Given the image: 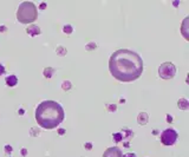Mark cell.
Returning <instances> with one entry per match:
<instances>
[{
    "instance_id": "cell-14",
    "label": "cell",
    "mask_w": 189,
    "mask_h": 157,
    "mask_svg": "<svg viewBox=\"0 0 189 157\" xmlns=\"http://www.w3.org/2000/svg\"><path fill=\"white\" fill-rule=\"evenodd\" d=\"M56 52H57V54H59V56H65V54H66V50H65V47H63V46H58V47L56 49Z\"/></svg>"
},
{
    "instance_id": "cell-15",
    "label": "cell",
    "mask_w": 189,
    "mask_h": 157,
    "mask_svg": "<svg viewBox=\"0 0 189 157\" xmlns=\"http://www.w3.org/2000/svg\"><path fill=\"white\" fill-rule=\"evenodd\" d=\"M63 32L66 33V34H71V33L74 32V28H72L71 25H64V27H63Z\"/></svg>"
},
{
    "instance_id": "cell-22",
    "label": "cell",
    "mask_w": 189,
    "mask_h": 157,
    "mask_svg": "<svg viewBox=\"0 0 189 157\" xmlns=\"http://www.w3.org/2000/svg\"><path fill=\"white\" fill-rule=\"evenodd\" d=\"M65 132H66V131H65V129H61H61H58V135H61V136H63Z\"/></svg>"
},
{
    "instance_id": "cell-11",
    "label": "cell",
    "mask_w": 189,
    "mask_h": 157,
    "mask_svg": "<svg viewBox=\"0 0 189 157\" xmlns=\"http://www.w3.org/2000/svg\"><path fill=\"white\" fill-rule=\"evenodd\" d=\"M54 72H56V69H53V67H45V69H44V77L47 79H50L52 76H53Z\"/></svg>"
},
{
    "instance_id": "cell-6",
    "label": "cell",
    "mask_w": 189,
    "mask_h": 157,
    "mask_svg": "<svg viewBox=\"0 0 189 157\" xmlns=\"http://www.w3.org/2000/svg\"><path fill=\"white\" fill-rule=\"evenodd\" d=\"M102 157H124V155L118 146H111L104 151Z\"/></svg>"
},
{
    "instance_id": "cell-20",
    "label": "cell",
    "mask_w": 189,
    "mask_h": 157,
    "mask_svg": "<svg viewBox=\"0 0 189 157\" xmlns=\"http://www.w3.org/2000/svg\"><path fill=\"white\" fill-rule=\"evenodd\" d=\"M5 149H6L7 154H11V152H12V146H10V145H6V146H5Z\"/></svg>"
},
{
    "instance_id": "cell-26",
    "label": "cell",
    "mask_w": 189,
    "mask_h": 157,
    "mask_svg": "<svg viewBox=\"0 0 189 157\" xmlns=\"http://www.w3.org/2000/svg\"><path fill=\"white\" fill-rule=\"evenodd\" d=\"M23 156H26V149H23Z\"/></svg>"
},
{
    "instance_id": "cell-19",
    "label": "cell",
    "mask_w": 189,
    "mask_h": 157,
    "mask_svg": "<svg viewBox=\"0 0 189 157\" xmlns=\"http://www.w3.org/2000/svg\"><path fill=\"white\" fill-rule=\"evenodd\" d=\"M45 8H46V2H41L40 6H39V10H40V11H44Z\"/></svg>"
},
{
    "instance_id": "cell-1",
    "label": "cell",
    "mask_w": 189,
    "mask_h": 157,
    "mask_svg": "<svg viewBox=\"0 0 189 157\" xmlns=\"http://www.w3.org/2000/svg\"><path fill=\"white\" fill-rule=\"evenodd\" d=\"M109 70L114 78L120 82H134L142 76L143 60L135 51L121 49L111 54L109 60Z\"/></svg>"
},
{
    "instance_id": "cell-13",
    "label": "cell",
    "mask_w": 189,
    "mask_h": 157,
    "mask_svg": "<svg viewBox=\"0 0 189 157\" xmlns=\"http://www.w3.org/2000/svg\"><path fill=\"white\" fill-rule=\"evenodd\" d=\"M61 87H63L64 91H69L71 89V82L70 80H64L63 84H61Z\"/></svg>"
},
{
    "instance_id": "cell-2",
    "label": "cell",
    "mask_w": 189,
    "mask_h": 157,
    "mask_svg": "<svg viewBox=\"0 0 189 157\" xmlns=\"http://www.w3.org/2000/svg\"><path fill=\"white\" fill-rule=\"evenodd\" d=\"M65 112L59 103L54 100H44L36 109V121L44 129H54L64 121Z\"/></svg>"
},
{
    "instance_id": "cell-23",
    "label": "cell",
    "mask_w": 189,
    "mask_h": 157,
    "mask_svg": "<svg viewBox=\"0 0 189 157\" xmlns=\"http://www.w3.org/2000/svg\"><path fill=\"white\" fill-rule=\"evenodd\" d=\"M124 157H137V156H136V154H134V152H129L127 155H124Z\"/></svg>"
},
{
    "instance_id": "cell-25",
    "label": "cell",
    "mask_w": 189,
    "mask_h": 157,
    "mask_svg": "<svg viewBox=\"0 0 189 157\" xmlns=\"http://www.w3.org/2000/svg\"><path fill=\"white\" fill-rule=\"evenodd\" d=\"M167 121H168L169 123H170V122L173 121V117H171V116H169V115H168V116H167Z\"/></svg>"
},
{
    "instance_id": "cell-8",
    "label": "cell",
    "mask_w": 189,
    "mask_h": 157,
    "mask_svg": "<svg viewBox=\"0 0 189 157\" xmlns=\"http://www.w3.org/2000/svg\"><path fill=\"white\" fill-rule=\"evenodd\" d=\"M148 113L147 112H141L138 116H137V122H138V124L140 125H145L148 123Z\"/></svg>"
},
{
    "instance_id": "cell-3",
    "label": "cell",
    "mask_w": 189,
    "mask_h": 157,
    "mask_svg": "<svg viewBox=\"0 0 189 157\" xmlns=\"http://www.w3.org/2000/svg\"><path fill=\"white\" fill-rule=\"evenodd\" d=\"M38 18V10L37 6L31 1L21 2L18 11H17V19L21 24H31Z\"/></svg>"
},
{
    "instance_id": "cell-18",
    "label": "cell",
    "mask_w": 189,
    "mask_h": 157,
    "mask_svg": "<svg viewBox=\"0 0 189 157\" xmlns=\"http://www.w3.org/2000/svg\"><path fill=\"white\" fill-rule=\"evenodd\" d=\"M84 148H85V149H89V150H91V149H92V144H91V143H85V144H84Z\"/></svg>"
},
{
    "instance_id": "cell-4",
    "label": "cell",
    "mask_w": 189,
    "mask_h": 157,
    "mask_svg": "<svg viewBox=\"0 0 189 157\" xmlns=\"http://www.w3.org/2000/svg\"><path fill=\"white\" fill-rule=\"evenodd\" d=\"M176 74V67L173 63L167 62L158 67V76L162 79H173Z\"/></svg>"
},
{
    "instance_id": "cell-17",
    "label": "cell",
    "mask_w": 189,
    "mask_h": 157,
    "mask_svg": "<svg viewBox=\"0 0 189 157\" xmlns=\"http://www.w3.org/2000/svg\"><path fill=\"white\" fill-rule=\"evenodd\" d=\"M107 108H108V111H110V112H114L117 110V105L116 104H108L107 105Z\"/></svg>"
},
{
    "instance_id": "cell-12",
    "label": "cell",
    "mask_w": 189,
    "mask_h": 157,
    "mask_svg": "<svg viewBox=\"0 0 189 157\" xmlns=\"http://www.w3.org/2000/svg\"><path fill=\"white\" fill-rule=\"evenodd\" d=\"M112 138H114V142L120 143L123 141V134L122 132H115V134H112Z\"/></svg>"
},
{
    "instance_id": "cell-16",
    "label": "cell",
    "mask_w": 189,
    "mask_h": 157,
    "mask_svg": "<svg viewBox=\"0 0 189 157\" xmlns=\"http://www.w3.org/2000/svg\"><path fill=\"white\" fill-rule=\"evenodd\" d=\"M85 49H86L88 51H92V50H96V49H97V45H96V43L91 41V43H89L88 45L85 46Z\"/></svg>"
},
{
    "instance_id": "cell-10",
    "label": "cell",
    "mask_w": 189,
    "mask_h": 157,
    "mask_svg": "<svg viewBox=\"0 0 189 157\" xmlns=\"http://www.w3.org/2000/svg\"><path fill=\"white\" fill-rule=\"evenodd\" d=\"M177 106H178V109H181V110H188L189 102L186 98L178 99V102H177Z\"/></svg>"
},
{
    "instance_id": "cell-24",
    "label": "cell",
    "mask_w": 189,
    "mask_h": 157,
    "mask_svg": "<svg viewBox=\"0 0 189 157\" xmlns=\"http://www.w3.org/2000/svg\"><path fill=\"white\" fill-rule=\"evenodd\" d=\"M6 31V26H0V32H5Z\"/></svg>"
},
{
    "instance_id": "cell-21",
    "label": "cell",
    "mask_w": 189,
    "mask_h": 157,
    "mask_svg": "<svg viewBox=\"0 0 189 157\" xmlns=\"http://www.w3.org/2000/svg\"><path fill=\"white\" fill-rule=\"evenodd\" d=\"M4 73H5V67H4L2 64H0V76L4 74Z\"/></svg>"
},
{
    "instance_id": "cell-7",
    "label": "cell",
    "mask_w": 189,
    "mask_h": 157,
    "mask_svg": "<svg viewBox=\"0 0 189 157\" xmlns=\"http://www.w3.org/2000/svg\"><path fill=\"white\" fill-rule=\"evenodd\" d=\"M26 32H27V34H30V36H32V37H36V36H39V34H40L41 30L38 25H31V26H28L26 28Z\"/></svg>"
},
{
    "instance_id": "cell-5",
    "label": "cell",
    "mask_w": 189,
    "mask_h": 157,
    "mask_svg": "<svg viewBox=\"0 0 189 157\" xmlns=\"http://www.w3.org/2000/svg\"><path fill=\"white\" fill-rule=\"evenodd\" d=\"M177 137H178V135H177L176 130L169 128V129H166V130L161 134V143H162L163 145H168V146L174 145V144L176 143Z\"/></svg>"
},
{
    "instance_id": "cell-9",
    "label": "cell",
    "mask_w": 189,
    "mask_h": 157,
    "mask_svg": "<svg viewBox=\"0 0 189 157\" xmlns=\"http://www.w3.org/2000/svg\"><path fill=\"white\" fill-rule=\"evenodd\" d=\"M6 84H7V86H15L17 85V83H18V78L14 76V74H11V76H7L6 77Z\"/></svg>"
}]
</instances>
